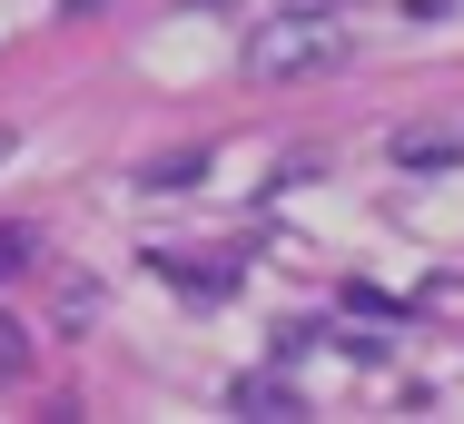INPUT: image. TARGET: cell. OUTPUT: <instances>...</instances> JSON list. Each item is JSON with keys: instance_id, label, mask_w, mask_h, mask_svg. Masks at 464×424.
<instances>
[{"instance_id": "obj_4", "label": "cell", "mask_w": 464, "mask_h": 424, "mask_svg": "<svg viewBox=\"0 0 464 424\" xmlns=\"http://www.w3.org/2000/svg\"><path fill=\"white\" fill-rule=\"evenodd\" d=\"M237 415H296V395H286V375H237V395H227Z\"/></svg>"}, {"instance_id": "obj_6", "label": "cell", "mask_w": 464, "mask_h": 424, "mask_svg": "<svg viewBox=\"0 0 464 424\" xmlns=\"http://www.w3.org/2000/svg\"><path fill=\"white\" fill-rule=\"evenodd\" d=\"M30 365H40V355H30V326L0 316V385H30Z\"/></svg>"}, {"instance_id": "obj_7", "label": "cell", "mask_w": 464, "mask_h": 424, "mask_svg": "<svg viewBox=\"0 0 464 424\" xmlns=\"http://www.w3.org/2000/svg\"><path fill=\"white\" fill-rule=\"evenodd\" d=\"M30 247H40L30 227H0V276H20V266H30Z\"/></svg>"}, {"instance_id": "obj_1", "label": "cell", "mask_w": 464, "mask_h": 424, "mask_svg": "<svg viewBox=\"0 0 464 424\" xmlns=\"http://www.w3.org/2000/svg\"><path fill=\"white\" fill-rule=\"evenodd\" d=\"M336 60H346V30L326 10H277V20L247 30V70L257 80H306V70H336Z\"/></svg>"}, {"instance_id": "obj_3", "label": "cell", "mask_w": 464, "mask_h": 424, "mask_svg": "<svg viewBox=\"0 0 464 424\" xmlns=\"http://www.w3.org/2000/svg\"><path fill=\"white\" fill-rule=\"evenodd\" d=\"M159 276H179L188 296H227V286H237V266H208L198 247H169V256H159Z\"/></svg>"}, {"instance_id": "obj_8", "label": "cell", "mask_w": 464, "mask_h": 424, "mask_svg": "<svg viewBox=\"0 0 464 424\" xmlns=\"http://www.w3.org/2000/svg\"><path fill=\"white\" fill-rule=\"evenodd\" d=\"M10 149H20V139H10V129H0V169H10Z\"/></svg>"}, {"instance_id": "obj_5", "label": "cell", "mask_w": 464, "mask_h": 424, "mask_svg": "<svg viewBox=\"0 0 464 424\" xmlns=\"http://www.w3.org/2000/svg\"><path fill=\"white\" fill-rule=\"evenodd\" d=\"M198 178H208V159H198V149H179V159H149V178H139V188H169V198H179V188H198Z\"/></svg>"}, {"instance_id": "obj_2", "label": "cell", "mask_w": 464, "mask_h": 424, "mask_svg": "<svg viewBox=\"0 0 464 424\" xmlns=\"http://www.w3.org/2000/svg\"><path fill=\"white\" fill-rule=\"evenodd\" d=\"M395 169H405V178L464 169V129H405V139H395Z\"/></svg>"}]
</instances>
